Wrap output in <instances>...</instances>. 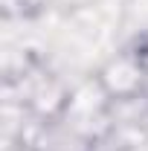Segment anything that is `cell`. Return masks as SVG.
Returning <instances> with one entry per match:
<instances>
[{"instance_id": "obj_1", "label": "cell", "mask_w": 148, "mask_h": 151, "mask_svg": "<svg viewBox=\"0 0 148 151\" xmlns=\"http://www.w3.org/2000/svg\"><path fill=\"white\" fill-rule=\"evenodd\" d=\"M93 78L99 81V87L105 90V96L113 105H128V102H139L148 93V73L142 70V64L137 61V55L128 47L116 50L105 58Z\"/></svg>"}, {"instance_id": "obj_2", "label": "cell", "mask_w": 148, "mask_h": 151, "mask_svg": "<svg viewBox=\"0 0 148 151\" xmlns=\"http://www.w3.org/2000/svg\"><path fill=\"white\" fill-rule=\"evenodd\" d=\"M116 29H119V35L128 38V44L137 41L139 35H145L148 32V0H125Z\"/></svg>"}, {"instance_id": "obj_3", "label": "cell", "mask_w": 148, "mask_h": 151, "mask_svg": "<svg viewBox=\"0 0 148 151\" xmlns=\"http://www.w3.org/2000/svg\"><path fill=\"white\" fill-rule=\"evenodd\" d=\"M81 151H134V145L125 142L119 134L111 131V134H105V137H96V139H90V142H84Z\"/></svg>"}, {"instance_id": "obj_4", "label": "cell", "mask_w": 148, "mask_h": 151, "mask_svg": "<svg viewBox=\"0 0 148 151\" xmlns=\"http://www.w3.org/2000/svg\"><path fill=\"white\" fill-rule=\"evenodd\" d=\"M0 9H3L6 20L26 18V15H32V0H0Z\"/></svg>"}, {"instance_id": "obj_5", "label": "cell", "mask_w": 148, "mask_h": 151, "mask_svg": "<svg viewBox=\"0 0 148 151\" xmlns=\"http://www.w3.org/2000/svg\"><path fill=\"white\" fill-rule=\"evenodd\" d=\"M128 50L134 52V55H137V61L142 64V70L148 73V32H145V35H139L137 41H131V44H128Z\"/></svg>"}, {"instance_id": "obj_6", "label": "cell", "mask_w": 148, "mask_h": 151, "mask_svg": "<svg viewBox=\"0 0 148 151\" xmlns=\"http://www.w3.org/2000/svg\"><path fill=\"white\" fill-rule=\"evenodd\" d=\"M52 3L61 6V9H67V12H81V9H93L102 0H52Z\"/></svg>"}, {"instance_id": "obj_7", "label": "cell", "mask_w": 148, "mask_h": 151, "mask_svg": "<svg viewBox=\"0 0 148 151\" xmlns=\"http://www.w3.org/2000/svg\"><path fill=\"white\" fill-rule=\"evenodd\" d=\"M6 151H35V148H32L29 142H9V145H6Z\"/></svg>"}]
</instances>
